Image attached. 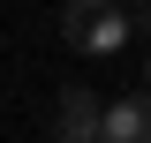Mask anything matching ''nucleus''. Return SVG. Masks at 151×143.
I'll list each match as a JSON object with an SVG mask.
<instances>
[{"label": "nucleus", "mask_w": 151, "mask_h": 143, "mask_svg": "<svg viewBox=\"0 0 151 143\" xmlns=\"http://www.w3.org/2000/svg\"><path fill=\"white\" fill-rule=\"evenodd\" d=\"M60 38H68L83 60H113L129 45V8H113V0H76V8H60Z\"/></svg>", "instance_id": "obj_1"}, {"label": "nucleus", "mask_w": 151, "mask_h": 143, "mask_svg": "<svg viewBox=\"0 0 151 143\" xmlns=\"http://www.w3.org/2000/svg\"><path fill=\"white\" fill-rule=\"evenodd\" d=\"M98 143H151V90H129L121 106H98Z\"/></svg>", "instance_id": "obj_2"}, {"label": "nucleus", "mask_w": 151, "mask_h": 143, "mask_svg": "<svg viewBox=\"0 0 151 143\" xmlns=\"http://www.w3.org/2000/svg\"><path fill=\"white\" fill-rule=\"evenodd\" d=\"M53 143H98V98L83 83L60 90V121H53Z\"/></svg>", "instance_id": "obj_3"}, {"label": "nucleus", "mask_w": 151, "mask_h": 143, "mask_svg": "<svg viewBox=\"0 0 151 143\" xmlns=\"http://www.w3.org/2000/svg\"><path fill=\"white\" fill-rule=\"evenodd\" d=\"M129 38H151V0L136 8V15H129Z\"/></svg>", "instance_id": "obj_4"}, {"label": "nucleus", "mask_w": 151, "mask_h": 143, "mask_svg": "<svg viewBox=\"0 0 151 143\" xmlns=\"http://www.w3.org/2000/svg\"><path fill=\"white\" fill-rule=\"evenodd\" d=\"M144 90H151V60H144Z\"/></svg>", "instance_id": "obj_5"}]
</instances>
